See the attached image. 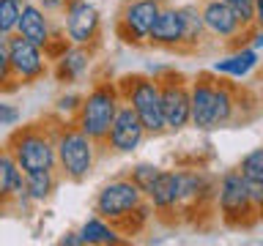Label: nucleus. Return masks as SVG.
Masks as SVG:
<instances>
[{"label":"nucleus","mask_w":263,"mask_h":246,"mask_svg":"<svg viewBox=\"0 0 263 246\" xmlns=\"http://www.w3.org/2000/svg\"><path fill=\"white\" fill-rule=\"evenodd\" d=\"M121 104L123 101H121L118 88L110 85V82H102V85H96L85 98H82V107L77 112V126L85 131L90 139L107 142Z\"/></svg>","instance_id":"obj_1"},{"label":"nucleus","mask_w":263,"mask_h":246,"mask_svg":"<svg viewBox=\"0 0 263 246\" xmlns=\"http://www.w3.org/2000/svg\"><path fill=\"white\" fill-rule=\"evenodd\" d=\"M58 142V167L63 170L66 178L71 180H85L93 172L96 164V139H90L80 126L77 129H63L55 137Z\"/></svg>","instance_id":"obj_2"},{"label":"nucleus","mask_w":263,"mask_h":246,"mask_svg":"<svg viewBox=\"0 0 263 246\" xmlns=\"http://www.w3.org/2000/svg\"><path fill=\"white\" fill-rule=\"evenodd\" d=\"M126 82V96L123 101H129L137 110V115L145 123L148 134H164L167 123H164V110H162V82L151 77H129Z\"/></svg>","instance_id":"obj_3"},{"label":"nucleus","mask_w":263,"mask_h":246,"mask_svg":"<svg viewBox=\"0 0 263 246\" xmlns=\"http://www.w3.org/2000/svg\"><path fill=\"white\" fill-rule=\"evenodd\" d=\"M145 200H148L145 192L132 178H118V180H110L107 186H102V192L96 194L93 208H96L99 216H104L107 221L121 224V221L126 216H132L137 208H143Z\"/></svg>","instance_id":"obj_4"},{"label":"nucleus","mask_w":263,"mask_h":246,"mask_svg":"<svg viewBox=\"0 0 263 246\" xmlns=\"http://www.w3.org/2000/svg\"><path fill=\"white\" fill-rule=\"evenodd\" d=\"M8 151L14 153L16 164L25 172H36V170H55L58 167V142L52 137H47L41 129H25L20 131Z\"/></svg>","instance_id":"obj_5"},{"label":"nucleus","mask_w":263,"mask_h":246,"mask_svg":"<svg viewBox=\"0 0 263 246\" xmlns=\"http://www.w3.org/2000/svg\"><path fill=\"white\" fill-rule=\"evenodd\" d=\"M217 205L219 213L230 224H241V221L255 213L252 197H250V180L244 178L241 170H228L217 186Z\"/></svg>","instance_id":"obj_6"},{"label":"nucleus","mask_w":263,"mask_h":246,"mask_svg":"<svg viewBox=\"0 0 263 246\" xmlns=\"http://www.w3.org/2000/svg\"><path fill=\"white\" fill-rule=\"evenodd\" d=\"M162 8H164L162 0H129L118 19V36L126 44H143V41H148Z\"/></svg>","instance_id":"obj_7"},{"label":"nucleus","mask_w":263,"mask_h":246,"mask_svg":"<svg viewBox=\"0 0 263 246\" xmlns=\"http://www.w3.org/2000/svg\"><path fill=\"white\" fill-rule=\"evenodd\" d=\"M6 47H8V60H11V69H14V77H20L25 82H33L39 79L41 74L47 71V60H44V52L39 44H33L30 38L20 36V33H11V36H3Z\"/></svg>","instance_id":"obj_8"},{"label":"nucleus","mask_w":263,"mask_h":246,"mask_svg":"<svg viewBox=\"0 0 263 246\" xmlns=\"http://www.w3.org/2000/svg\"><path fill=\"white\" fill-rule=\"evenodd\" d=\"M162 82V110L167 131H181L192 126V88H186L181 79H159Z\"/></svg>","instance_id":"obj_9"},{"label":"nucleus","mask_w":263,"mask_h":246,"mask_svg":"<svg viewBox=\"0 0 263 246\" xmlns=\"http://www.w3.org/2000/svg\"><path fill=\"white\" fill-rule=\"evenodd\" d=\"M99 11L88 0H69V6L63 8V33L71 44H90L99 36Z\"/></svg>","instance_id":"obj_10"},{"label":"nucleus","mask_w":263,"mask_h":246,"mask_svg":"<svg viewBox=\"0 0 263 246\" xmlns=\"http://www.w3.org/2000/svg\"><path fill=\"white\" fill-rule=\"evenodd\" d=\"M145 123L143 118L137 115V110L132 107L129 101L121 104L118 115H115V123L110 129V137H107V142H110V148L115 153H132L137 151L140 145H143L145 139Z\"/></svg>","instance_id":"obj_11"},{"label":"nucleus","mask_w":263,"mask_h":246,"mask_svg":"<svg viewBox=\"0 0 263 246\" xmlns=\"http://www.w3.org/2000/svg\"><path fill=\"white\" fill-rule=\"evenodd\" d=\"M200 8H203L205 30H209L211 36H217L222 41H230V38H236L241 30H247L241 25V19H238V14L225 3V0H205Z\"/></svg>","instance_id":"obj_12"},{"label":"nucleus","mask_w":263,"mask_h":246,"mask_svg":"<svg viewBox=\"0 0 263 246\" xmlns=\"http://www.w3.org/2000/svg\"><path fill=\"white\" fill-rule=\"evenodd\" d=\"M0 194H3V202H8L11 197H16L20 205L33 202L28 197V172L16 164L11 151L0 156Z\"/></svg>","instance_id":"obj_13"},{"label":"nucleus","mask_w":263,"mask_h":246,"mask_svg":"<svg viewBox=\"0 0 263 246\" xmlns=\"http://www.w3.org/2000/svg\"><path fill=\"white\" fill-rule=\"evenodd\" d=\"M148 41L156 47H170V49L184 47V16H181V8H162Z\"/></svg>","instance_id":"obj_14"},{"label":"nucleus","mask_w":263,"mask_h":246,"mask_svg":"<svg viewBox=\"0 0 263 246\" xmlns=\"http://www.w3.org/2000/svg\"><path fill=\"white\" fill-rule=\"evenodd\" d=\"M214 85L211 79L200 77L192 85V126L200 131H214Z\"/></svg>","instance_id":"obj_15"},{"label":"nucleus","mask_w":263,"mask_h":246,"mask_svg":"<svg viewBox=\"0 0 263 246\" xmlns=\"http://www.w3.org/2000/svg\"><path fill=\"white\" fill-rule=\"evenodd\" d=\"M16 33L25 36V38H30L33 44L47 47L49 41H52L47 11L39 3H22V16H20V28H16Z\"/></svg>","instance_id":"obj_16"},{"label":"nucleus","mask_w":263,"mask_h":246,"mask_svg":"<svg viewBox=\"0 0 263 246\" xmlns=\"http://www.w3.org/2000/svg\"><path fill=\"white\" fill-rule=\"evenodd\" d=\"M148 202L156 211H173L181 205V192H178V175L176 170H162V175L156 178V183L148 189Z\"/></svg>","instance_id":"obj_17"},{"label":"nucleus","mask_w":263,"mask_h":246,"mask_svg":"<svg viewBox=\"0 0 263 246\" xmlns=\"http://www.w3.org/2000/svg\"><path fill=\"white\" fill-rule=\"evenodd\" d=\"M255 66H258V49H255V47H244V49H236L233 55L214 60L211 71L214 74H225V77H233V79H244Z\"/></svg>","instance_id":"obj_18"},{"label":"nucleus","mask_w":263,"mask_h":246,"mask_svg":"<svg viewBox=\"0 0 263 246\" xmlns=\"http://www.w3.org/2000/svg\"><path fill=\"white\" fill-rule=\"evenodd\" d=\"M90 66V52L82 44H74L71 49H66L61 55V60H58V77L61 79H80L82 74L88 71Z\"/></svg>","instance_id":"obj_19"},{"label":"nucleus","mask_w":263,"mask_h":246,"mask_svg":"<svg viewBox=\"0 0 263 246\" xmlns=\"http://www.w3.org/2000/svg\"><path fill=\"white\" fill-rule=\"evenodd\" d=\"M181 16H184V49H197L200 47L205 30V19H203V8H197L195 3L178 6Z\"/></svg>","instance_id":"obj_20"},{"label":"nucleus","mask_w":263,"mask_h":246,"mask_svg":"<svg viewBox=\"0 0 263 246\" xmlns=\"http://www.w3.org/2000/svg\"><path fill=\"white\" fill-rule=\"evenodd\" d=\"M82 238L85 243H96V246H104V243H121V235H118V227H112V221H107L104 216H90L85 224H82Z\"/></svg>","instance_id":"obj_21"},{"label":"nucleus","mask_w":263,"mask_h":246,"mask_svg":"<svg viewBox=\"0 0 263 246\" xmlns=\"http://www.w3.org/2000/svg\"><path fill=\"white\" fill-rule=\"evenodd\" d=\"M236 115V98H233V90L228 85H219L217 82V90H214V126L222 129L233 120Z\"/></svg>","instance_id":"obj_22"},{"label":"nucleus","mask_w":263,"mask_h":246,"mask_svg":"<svg viewBox=\"0 0 263 246\" xmlns=\"http://www.w3.org/2000/svg\"><path fill=\"white\" fill-rule=\"evenodd\" d=\"M178 175V192H181V202H189V200H197L209 192V180L200 172H192V170H176Z\"/></svg>","instance_id":"obj_23"},{"label":"nucleus","mask_w":263,"mask_h":246,"mask_svg":"<svg viewBox=\"0 0 263 246\" xmlns=\"http://www.w3.org/2000/svg\"><path fill=\"white\" fill-rule=\"evenodd\" d=\"M52 192H55V172L52 170L28 172V197L33 202H44Z\"/></svg>","instance_id":"obj_24"},{"label":"nucleus","mask_w":263,"mask_h":246,"mask_svg":"<svg viewBox=\"0 0 263 246\" xmlns=\"http://www.w3.org/2000/svg\"><path fill=\"white\" fill-rule=\"evenodd\" d=\"M20 16H22L20 0H0V33L3 36H11L20 28Z\"/></svg>","instance_id":"obj_25"},{"label":"nucleus","mask_w":263,"mask_h":246,"mask_svg":"<svg viewBox=\"0 0 263 246\" xmlns=\"http://www.w3.org/2000/svg\"><path fill=\"white\" fill-rule=\"evenodd\" d=\"M159 175H162V167H156V164H151V161H140V164L132 167V175L129 178L148 194V189L156 183V178H159Z\"/></svg>","instance_id":"obj_26"},{"label":"nucleus","mask_w":263,"mask_h":246,"mask_svg":"<svg viewBox=\"0 0 263 246\" xmlns=\"http://www.w3.org/2000/svg\"><path fill=\"white\" fill-rule=\"evenodd\" d=\"M238 170L244 172L247 180H263V145L260 148H252V151L241 159Z\"/></svg>","instance_id":"obj_27"},{"label":"nucleus","mask_w":263,"mask_h":246,"mask_svg":"<svg viewBox=\"0 0 263 246\" xmlns=\"http://www.w3.org/2000/svg\"><path fill=\"white\" fill-rule=\"evenodd\" d=\"M225 3L238 14V19H241V25L247 30L255 25V0H225Z\"/></svg>","instance_id":"obj_28"},{"label":"nucleus","mask_w":263,"mask_h":246,"mask_svg":"<svg viewBox=\"0 0 263 246\" xmlns=\"http://www.w3.org/2000/svg\"><path fill=\"white\" fill-rule=\"evenodd\" d=\"M22 118V112L20 110H16V107L14 104H8V101H3V104H0V126H14V123L16 120H20Z\"/></svg>","instance_id":"obj_29"},{"label":"nucleus","mask_w":263,"mask_h":246,"mask_svg":"<svg viewBox=\"0 0 263 246\" xmlns=\"http://www.w3.org/2000/svg\"><path fill=\"white\" fill-rule=\"evenodd\" d=\"M80 107H82V98L74 93H66L58 98V112H80Z\"/></svg>","instance_id":"obj_30"},{"label":"nucleus","mask_w":263,"mask_h":246,"mask_svg":"<svg viewBox=\"0 0 263 246\" xmlns=\"http://www.w3.org/2000/svg\"><path fill=\"white\" fill-rule=\"evenodd\" d=\"M250 197L255 211H263V180H250Z\"/></svg>","instance_id":"obj_31"},{"label":"nucleus","mask_w":263,"mask_h":246,"mask_svg":"<svg viewBox=\"0 0 263 246\" xmlns=\"http://www.w3.org/2000/svg\"><path fill=\"white\" fill-rule=\"evenodd\" d=\"M36 3L44 8V11H63L69 6V0H36Z\"/></svg>","instance_id":"obj_32"},{"label":"nucleus","mask_w":263,"mask_h":246,"mask_svg":"<svg viewBox=\"0 0 263 246\" xmlns=\"http://www.w3.org/2000/svg\"><path fill=\"white\" fill-rule=\"evenodd\" d=\"M61 246H85V238H82V233H69L61 238Z\"/></svg>","instance_id":"obj_33"},{"label":"nucleus","mask_w":263,"mask_h":246,"mask_svg":"<svg viewBox=\"0 0 263 246\" xmlns=\"http://www.w3.org/2000/svg\"><path fill=\"white\" fill-rule=\"evenodd\" d=\"M255 28H263V0H255Z\"/></svg>","instance_id":"obj_34"},{"label":"nucleus","mask_w":263,"mask_h":246,"mask_svg":"<svg viewBox=\"0 0 263 246\" xmlns=\"http://www.w3.org/2000/svg\"><path fill=\"white\" fill-rule=\"evenodd\" d=\"M252 47H255V49H263V28L255 30V36H252Z\"/></svg>","instance_id":"obj_35"},{"label":"nucleus","mask_w":263,"mask_h":246,"mask_svg":"<svg viewBox=\"0 0 263 246\" xmlns=\"http://www.w3.org/2000/svg\"><path fill=\"white\" fill-rule=\"evenodd\" d=\"M20 3H22V0H20Z\"/></svg>","instance_id":"obj_36"}]
</instances>
